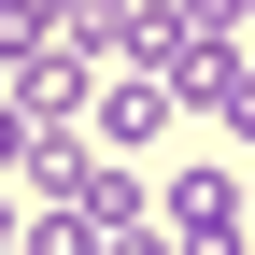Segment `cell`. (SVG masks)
Masks as SVG:
<instances>
[{
    "label": "cell",
    "mask_w": 255,
    "mask_h": 255,
    "mask_svg": "<svg viewBox=\"0 0 255 255\" xmlns=\"http://www.w3.org/2000/svg\"><path fill=\"white\" fill-rule=\"evenodd\" d=\"M156 227H170V255H241L255 241V199L227 170H170V184H156Z\"/></svg>",
    "instance_id": "obj_1"
},
{
    "label": "cell",
    "mask_w": 255,
    "mask_h": 255,
    "mask_svg": "<svg viewBox=\"0 0 255 255\" xmlns=\"http://www.w3.org/2000/svg\"><path fill=\"white\" fill-rule=\"evenodd\" d=\"M85 100H100V57H14V128L28 142H85Z\"/></svg>",
    "instance_id": "obj_2"
},
{
    "label": "cell",
    "mask_w": 255,
    "mask_h": 255,
    "mask_svg": "<svg viewBox=\"0 0 255 255\" xmlns=\"http://www.w3.org/2000/svg\"><path fill=\"white\" fill-rule=\"evenodd\" d=\"M170 85H156V71H100V100H85V142H100V156H156V142H170Z\"/></svg>",
    "instance_id": "obj_3"
},
{
    "label": "cell",
    "mask_w": 255,
    "mask_h": 255,
    "mask_svg": "<svg viewBox=\"0 0 255 255\" xmlns=\"http://www.w3.org/2000/svg\"><path fill=\"white\" fill-rule=\"evenodd\" d=\"M71 43V0H0V57H57Z\"/></svg>",
    "instance_id": "obj_4"
},
{
    "label": "cell",
    "mask_w": 255,
    "mask_h": 255,
    "mask_svg": "<svg viewBox=\"0 0 255 255\" xmlns=\"http://www.w3.org/2000/svg\"><path fill=\"white\" fill-rule=\"evenodd\" d=\"M199 114H213V128H241V142H255V57H241V43L213 57V85H199Z\"/></svg>",
    "instance_id": "obj_5"
},
{
    "label": "cell",
    "mask_w": 255,
    "mask_h": 255,
    "mask_svg": "<svg viewBox=\"0 0 255 255\" xmlns=\"http://www.w3.org/2000/svg\"><path fill=\"white\" fill-rule=\"evenodd\" d=\"M85 255H170V227H100Z\"/></svg>",
    "instance_id": "obj_6"
},
{
    "label": "cell",
    "mask_w": 255,
    "mask_h": 255,
    "mask_svg": "<svg viewBox=\"0 0 255 255\" xmlns=\"http://www.w3.org/2000/svg\"><path fill=\"white\" fill-rule=\"evenodd\" d=\"M28 170V128H14V100H0V184H14Z\"/></svg>",
    "instance_id": "obj_7"
},
{
    "label": "cell",
    "mask_w": 255,
    "mask_h": 255,
    "mask_svg": "<svg viewBox=\"0 0 255 255\" xmlns=\"http://www.w3.org/2000/svg\"><path fill=\"white\" fill-rule=\"evenodd\" d=\"M14 241H28V213H14V184H0V255H14Z\"/></svg>",
    "instance_id": "obj_8"
},
{
    "label": "cell",
    "mask_w": 255,
    "mask_h": 255,
    "mask_svg": "<svg viewBox=\"0 0 255 255\" xmlns=\"http://www.w3.org/2000/svg\"><path fill=\"white\" fill-rule=\"evenodd\" d=\"M170 14H199V28H227V14H241V0H170Z\"/></svg>",
    "instance_id": "obj_9"
},
{
    "label": "cell",
    "mask_w": 255,
    "mask_h": 255,
    "mask_svg": "<svg viewBox=\"0 0 255 255\" xmlns=\"http://www.w3.org/2000/svg\"><path fill=\"white\" fill-rule=\"evenodd\" d=\"M241 28H255V0H241Z\"/></svg>",
    "instance_id": "obj_10"
},
{
    "label": "cell",
    "mask_w": 255,
    "mask_h": 255,
    "mask_svg": "<svg viewBox=\"0 0 255 255\" xmlns=\"http://www.w3.org/2000/svg\"><path fill=\"white\" fill-rule=\"evenodd\" d=\"M241 199H255V184H241Z\"/></svg>",
    "instance_id": "obj_11"
}]
</instances>
